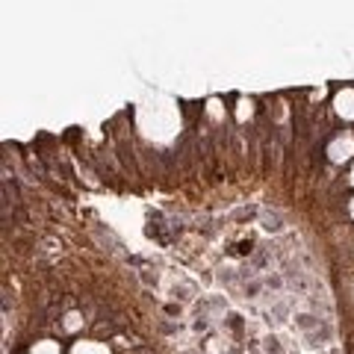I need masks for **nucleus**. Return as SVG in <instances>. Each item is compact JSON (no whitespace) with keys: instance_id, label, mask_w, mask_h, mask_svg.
Listing matches in <instances>:
<instances>
[{"instance_id":"1","label":"nucleus","mask_w":354,"mask_h":354,"mask_svg":"<svg viewBox=\"0 0 354 354\" xmlns=\"http://www.w3.org/2000/svg\"><path fill=\"white\" fill-rule=\"evenodd\" d=\"M71 354H109L106 346H101V342H77Z\"/></svg>"},{"instance_id":"2","label":"nucleus","mask_w":354,"mask_h":354,"mask_svg":"<svg viewBox=\"0 0 354 354\" xmlns=\"http://www.w3.org/2000/svg\"><path fill=\"white\" fill-rule=\"evenodd\" d=\"M337 104H339V113H342V115L354 118V92H346V95H342Z\"/></svg>"},{"instance_id":"3","label":"nucleus","mask_w":354,"mask_h":354,"mask_svg":"<svg viewBox=\"0 0 354 354\" xmlns=\"http://www.w3.org/2000/svg\"><path fill=\"white\" fill-rule=\"evenodd\" d=\"M32 354H59V342L44 339V342H39V346L32 348Z\"/></svg>"},{"instance_id":"4","label":"nucleus","mask_w":354,"mask_h":354,"mask_svg":"<svg viewBox=\"0 0 354 354\" xmlns=\"http://www.w3.org/2000/svg\"><path fill=\"white\" fill-rule=\"evenodd\" d=\"M80 322H83V319L77 316V313H71V316H68V322H65V328H68V330H74V328L80 325Z\"/></svg>"},{"instance_id":"5","label":"nucleus","mask_w":354,"mask_h":354,"mask_svg":"<svg viewBox=\"0 0 354 354\" xmlns=\"http://www.w3.org/2000/svg\"><path fill=\"white\" fill-rule=\"evenodd\" d=\"M351 183H354V171H351Z\"/></svg>"},{"instance_id":"6","label":"nucleus","mask_w":354,"mask_h":354,"mask_svg":"<svg viewBox=\"0 0 354 354\" xmlns=\"http://www.w3.org/2000/svg\"><path fill=\"white\" fill-rule=\"evenodd\" d=\"M351 213H354V204H351Z\"/></svg>"}]
</instances>
